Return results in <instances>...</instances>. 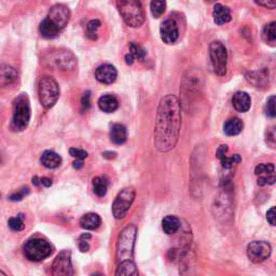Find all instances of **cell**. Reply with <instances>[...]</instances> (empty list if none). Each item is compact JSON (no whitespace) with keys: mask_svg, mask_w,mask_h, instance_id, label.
<instances>
[{"mask_svg":"<svg viewBox=\"0 0 276 276\" xmlns=\"http://www.w3.org/2000/svg\"><path fill=\"white\" fill-rule=\"evenodd\" d=\"M52 274L55 276H70L74 274L71 264V252L63 250L59 253L52 264Z\"/></svg>","mask_w":276,"mask_h":276,"instance_id":"cell-11","label":"cell"},{"mask_svg":"<svg viewBox=\"0 0 276 276\" xmlns=\"http://www.w3.org/2000/svg\"><path fill=\"white\" fill-rule=\"evenodd\" d=\"M121 18L129 27H140L145 22V12L140 0H117Z\"/></svg>","mask_w":276,"mask_h":276,"instance_id":"cell-2","label":"cell"},{"mask_svg":"<svg viewBox=\"0 0 276 276\" xmlns=\"http://www.w3.org/2000/svg\"><path fill=\"white\" fill-rule=\"evenodd\" d=\"M98 107L100 108L101 111L111 113L117 110L119 107V101L113 95L110 94H106V95L101 96L98 99Z\"/></svg>","mask_w":276,"mask_h":276,"instance_id":"cell-20","label":"cell"},{"mask_svg":"<svg viewBox=\"0 0 276 276\" xmlns=\"http://www.w3.org/2000/svg\"><path fill=\"white\" fill-rule=\"evenodd\" d=\"M136 235L137 227L135 224H128L121 231L117 244V259L119 263L125 260H133Z\"/></svg>","mask_w":276,"mask_h":276,"instance_id":"cell-3","label":"cell"},{"mask_svg":"<svg viewBox=\"0 0 276 276\" xmlns=\"http://www.w3.org/2000/svg\"><path fill=\"white\" fill-rule=\"evenodd\" d=\"M69 154L71 157H74L75 159L79 160H84L88 158V152L82 149H78V148H70L69 149Z\"/></svg>","mask_w":276,"mask_h":276,"instance_id":"cell-35","label":"cell"},{"mask_svg":"<svg viewBox=\"0 0 276 276\" xmlns=\"http://www.w3.org/2000/svg\"><path fill=\"white\" fill-rule=\"evenodd\" d=\"M40 162L43 166H45V168L53 170V169H57L62 164V158L61 156L57 155L56 152L47 150L42 154L40 158Z\"/></svg>","mask_w":276,"mask_h":276,"instance_id":"cell-19","label":"cell"},{"mask_svg":"<svg viewBox=\"0 0 276 276\" xmlns=\"http://www.w3.org/2000/svg\"><path fill=\"white\" fill-rule=\"evenodd\" d=\"M101 26L99 20H92L88 23L86 26V36L92 40H95L97 38V31Z\"/></svg>","mask_w":276,"mask_h":276,"instance_id":"cell-31","label":"cell"},{"mask_svg":"<svg viewBox=\"0 0 276 276\" xmlns=\"http://www.w3.org/2000/svg\"><path fill=\"white\" fill-rule=\"evenodd\" d=\"M181 126V107L176 96L169 94L160 101L155 125V147L160 152L175 148Z\"/></svg>","mask_w":276,"mask_h":276,"instance_id":"cell-1","label":"cell"},{"mask_svg":"<svg viewBox=\"0 0 276 276\" xmlns=\"http://www.w3.org/2000/svg\"><path fill=\"white\" fill-rule=\"evenodd\" d=\"M134 61H135L134 56H133L132 54H130V53H128V54L125 55V63H126L127 65H133Z\"/></svg>","mask_w":276,"mask_h":276,"instance_id":"cell-44","label":"cell"},{"mask_svg":"<svg viewBox=\"0 0 276 276\" xmlns=\"http://www.w3.org/2000/svg\"><path fill=\"white\" fill-rule=\"evenodd\" d=\"M136 197V191L133 187L124 188L117 195L112 204V214L115 219H123L132 206Z\"/></svg>","mask_w":276,"mask_h":276,"instance_id":"cell-8","label":"cell"},{"mask_svg":"<svg viewBox=\"0 0 276 276\" xmlns=\"http://www.w3.org/2000/svg\"><path fill=\"white\" fill-rule=\"evenodd\" d=\"M103 156L106 159H114L117 154H115V152H105V154H103Z\"/></svg>","mask_w":276,"mask_h":276,"instance_id":"cell-45","label":"cell"},{"mask_svg":"<svg viewBox=\"0 0 276 276\" xmlns=\"http://www.w3.org/2000/svg\"><path fill=\"white\" fill-rule=\"evenodd\" d=\"M262 38L263 40L268 43V45L274 46L276 41V23L271 22L270 24L264 26L262 31Z\"/></svg>","mask_w":276,"mask_h":276,"instance_id":"cell-27","label":"cell"},{"mask_svg":"<svg viewBox=\"0 0 276 276\" xmlns=\"http://www.w3.org/2000/svg\"><path fill=\"white\" fill-rule=\"evenodd\" d=\"M74 168L76 170H80L83 168V160H79V159H76V161L74 162Z\"/></svg>","mask_w":276,"mask_h":276,"instance_id":"cell-43","label":"cell"},{"mask_svg":"<svg viewBox=\"0 0 276 276\" xmlns=\"http://www.w3.org/2000/svg\"><path fill=\"white\" fill-rule=\"evenodd\" d=\"M180 221L175 216H166L162 220V229L166 234H174L179 230Z\"/></svg>","mask_w":276,"mask_h":276,"instance_id":"cell-25","label":"cell"},{"mask_svg":"<svg viewBox=\"0 0 276 276\" xmlns=\"http://www.w3.org/2000/svg\"><path fill=\"white\" fill-rule=\"evenodd\" d=\"M8 224L11 230L20 232L22 230H24V215L23 214H19L17 217H12L9 219Z\"/></svg>","mask_w":276,"mask_h":276,"instance_id":"cell-32","label":"cell"},{"mask_svg":"<svg viewBox=\"0 0 276 276\" xmlns=\"http://www.w3.org/2000/svg\"><path fill=\"white\" fill-rule=\"evenodd\" d=\"M47 19L52 23L57 30L63 31L67 26L70 19V11L66 6L55 5L50 9Z\"/></svg>","mask_w":276,"mask_h":276,"instance_id":"cell-10","label":"cell"},{"mask_svg":"<svg viewBox=\"0 0 276 276\" xmlns=\"http://www.w3.org/2000/svg\"><path fill=\"white\" fill-rule=\"evenodd\" d=\"M256 4L266 9H275L276 0H255Z\"/></svg>","mask_w":276,"mask_h":276,"instance_id":"cell-39","label":"cell"},{"mask_svg":"<svg viewBox=\"0 0 276 276\" xmlns=\"http://www.w3.org/2000/svg\"><path fill=\"white\" fill-rule=\"evenodd\" d=\"M0 275H6V273L3 272V271H0Z\"/></svg>","mask_w":276,"mask_h":276,"instance_id":"cell-48","label":"cell"},{"mask_svg":"<svg viewBox=\"0 0 276 276\" xmlns=\"http://www.w3.org/2000/svg\"><path fill=\"white\" fill-rule=\"evenodd\" d=\"M255 174L258 176V185L263 187L275 184V168L272 163H262L256 166Z\"/></svg>","mask_w":276,"mask_h":276,"instance_id":"cell-14","label":"cell"},{"mask_svg":"<svg viewBox=\"0 0 276 276\" xmlns=\"http://www.w3.org/2000/svg\"><path fill=\"white\" fill-rule=\"evenodd\" d=\"M39 32H40L42 37L46 39H54L61 33V31L57 30V28L52 23H51V22L47 18L40 23Z\"/></svg>","mask_w":276,"mask_h":276,"instance_id":"cell-22","label":"cell"},{"mask_svg":"<svg viewBox=\"0 0 276 276\" xmlns=\"http://www.w3.org/2000/svg\"><path fill=\"white\" fill-rule=\"evenodd\" d=\"M160 35H161L162 41L166 45L175 43L179 37V31L176 22L172 19L164 21L161 24V27H160Z\"/></svg>","mask_w":276,"mask_h":276,"instance_id":"cell-13","label":"cell"},{"mask_svg":"<svg viewBox=\"0 0 276 276\" xmlns=\"http://www.w3.org/2000/svg\"><path fill=\"white\" fill-rule=\"evenodd\" d=\"M0 163H2V157H0Z\"/></svg>","mask_w":276,"mask_h":276,"instance_id":"cell-49","label":"cell"},{"mask_svg":"<svg viewBox=\"0 0 276 276\" xmlns=\"http://www.w3.org/2000/svg\"><path fill=\"white\" fill-rule=\"evenodd\" d=\"M209 56L212 60L215 74L219 77L226 76L228 69V53L226 47L220 41L212 42L209 46Z\"/></svg>","mask_w":276,"mask_h":276,"instance_id":"cell-7","label":"cell"},{"mask_svg":"<svg viewBox=\"0 0 276 276\" xmlns=\"http://www.w3.org/2000/svg\"><path fill=\"white\" fill-rule=\"evenodd\" d=\"M272 247L264 241H253L247 246V256L253 263H260L271 256Z\"/></svg>","mask_w":276,"mask_h":276,"instance_id":"cell-9","label":"cell"},{"mask_svg":"<svg viewBox=\"0 0 276 276\" xmlns=\"http://www.w3.org/2000/svg\"><path fill=\"white\" fill-rule=\"evenodd\" d=\"M28 193H30V189H28V188H23L21 191L16 192V193H13L12 195H10L9 199L11 201H13V202L21 201V200H23V198L25 197L26 194H28Z\"/></svg>","mask_w":276,"mask_h":276,"instance_id":"cell-38","label":"cell"},{"mask_svg":"<svg viewBox=\"0 0 276 276\" xmlns=\"http://www.w3.org/2000/svg\"><path fill=\"white\" fill-rule=\"evenodd\" d=\"M90 238H91V234H89V233H84L80 236V239H83V241H88V239H90Z\"/></svg>","mask_w":276,"mask_h":276,"instance_id":"cell-46","label":"cell"},{"mask_svg":"<svg viewBox=\"0 0 276 276\" xmlns=\"http://www.w3.org/2000/svg\"><path fill=\"white\" fill-rule=\"evenodd\" d=\"M128 49H129V53L134 56V59L138 60V61H145V57L147 55L146 50H145L140 43L137 42H129L128 45Z\"/></svg>","mask_w":276,"mask_h":276,"instance_id":"cell-30","label":"cell"},{"mask_svg":"<svg viewBox=\"0 0 276 276\" xmlns=\"http://www.w3.org/2000/svg\"><path fill=\"white\" fill-rule=\"evenodd\" d=\"M115 275H125V276H129V275H138V270L135 265V263L133 262V260H125L122 261V262L119 263L117 272H115Z\"/></svg>","mask_w":276,"mask_h":276,"instance_id":"cell-26","label":"cell"},{"mask_svg":"<svg viewBox=\"0 0 276 276\" xmlns=\"http://www.w3.org/2000/svg\"><path fill=\"white\" fill-rule=\"evenodd\" d=\"M93 184V191L97 197H104L107 193L108 189V181L103 177H95L92 181Z\"/></svg>","mask_w":276,"mask_h":276,"instance_id":"cell-28","label":"cell"},{"mask_svg":"<svg viewBox=\"0 0 276 276\" xmlns=\"http://www.w3.org/2000/svg\"><path fill=\"white\" fill-rule=\"evenodd\" d=\"M118 77V71L114 66L110 64H104L95 71V78L100 83L104 84H111L113 83Z\"/></svg>","mask_w":276,"mask_h":276,"instance_id":"cell-15","label":"cell"},{"mask_svg":"<svg viewBox=\"0 0 276 276\" xmlns=\"http://www.w3.org/2000/svg\"><path fill=\"white\" fill-rule=\"evenodd\" d=\"M101 223L100 217L95 213L85 214L81 219H80V226L84 230H95Z\"/></svg>","mask_w":276,"mask_h":276,"instance_id":"cell-21","label":"cell"},{"mask_svg":"<svg viewBox=\"0 0 276 276\" xmlns=\"http://www.w3.org/2000/svg\"><path fill=\"white\" fill-rule=\"evenodd\" d=\"M31 121V106L30 99L25 94L21 95L14 101L13 108V127L17 130H25Z\"/></svg>","mask_w":276,"mask_h":276,"instance_id":"cell-5","label":"cell"},{"mask_svg":"<svg viewBox=\"0 0 276 276\" xmlns=\"http://www.w3.org/2000/svg\"><path fill=\"white\" fill-rule=\"evenodd\" d=\"M127 140V132L124 125L114 124L110 129V141L115 145L124 144Z\"/></svg>","mask_w":276,"mask_h":276,"instance_id":"cell-24","label":"cell"},{"mask_svg":"<svg viewBox=\"0 0 276 276\" xmlns=\"http://www.w3.org/2000/svg\"><path fill=\"white\" fill-rule=\"evenodd\" d=\"M79 248L82 252H86L89 251L90 249V245L88 243V241H83V239H80L79 241Z\"/></svg>","mask_w":276,"mask_h":276,"instance_id":"cell-42","label":"cell"},{"mask_svg":"<svg viewBox=\"0 0 276 276\" xmlns=\"http://www.w3.org/2000/svg\"><path fill=\"white\" fill-rule=\"evenodd\" d=\"M205 2H207V3H213V2H215V0H205Z\"/></svg>","mask_w":276,"mask_h":276,"instance_id":"cell-47","label":"cell"},{"mask_svg":"<svg viewBox=\"0 0 276 276\" xmlns=\"http://www.w3.org/2000/svg\"><path fill=\"white\" fill-rule=\"evenodd\" d=\"M38 95L41 105L46 109L52 108L60 97V86L52 77L45 76L40 79Z\"/></svg>","mask_w":276,"mask_h":276,"instance_id":"cell-4","label":"cell"},{"mask_svg":"<svg viewBox=\"0 0 276 276\" xmlns=\"http://www.w3.org/2000/svg\"><path fill=\"white\" fill-rule=\"evenodd\" d=\"M81 106H82V111H88L91 107V92L88 91L83 94L81 98Z\"/></svg>","mask_w":276,"mask_h":276,"instance_id":"cell-37","label":"cell"},{"mask_svg":"<svg viewBox=\"0 0 276 276\" xmlns=\"http://www.w3.org/2000/svg\"><path fill=\"white\" fill-rule=\"evenodd\" d=\"M266 219L271 226H273V227L275 226V207H272L266 213Z\"/></svg>","mask_w":276,"mask_h":276,"instance_id":"cell-40","label":"cell"},{"mask_svg":"<svg viewBox=\"0 0 276 276\" xmlns=\"http://www.w3.org/2000/svg\"><path fill=\"white\" fill-rule=\"evenodd\" d=\"M244 127L243 121L238 118H231L224 122L223 130L228 136H235L242 132Z\"/></svg>","mask_w":276,"mask_h":276,"instance_id":"cell-23","label":"cell"},{"mask_svg":"<svg viewBox=\"0 0 276 276\" xmlns=\"http://www.w3.org/2000/svg\"><path fill=\"white\" fill-rule=\"evenodd\" d=\"M265 113L268 118H275L276 115V109H275V96L272 95L270 98L267 99L265 104Z\"/></svg>","mask_w":276,"mask_h":276,"instance_id":"cell-34","label":"cell"},{"mask_svg":"<svg viewBox=\"0 0 276 276\" xmlns=\"http://www.w3.org/2000/svg\"><path fill=\"white\" fill-rule=\"evenodd\" d=\"M213 18L217 25H224L229 23L232 19L231 11L228 7L220 4H216L213 11Z\"/></svg>","mask_w":276,"mask_h":276,"instance_id":"cell-18","label":"cell"},{"mask_svg":"<svg viewBox=\"0 0 276 276\" xmlns=\"http://www.w3.org/2000/svg\"><path fill=\"white\" fill-rule=\"evenodd\" d=\"M33 184L35 186H43V187L49 188V187L52 186V180H51L48 177H41V178H39V177L36 176V177L33 178Z\"/></svg>","mask_w":276,"mask_h":276,"instance_id":"cell-36","label":"cell"},{"mask_svg":"<svg viewBox=\"0 0 276 276\" xmlns=\"http://www.w3.org/2000/svg\"><path fill=\"white\" fill-rule=\"evenodd\" d=\"M52 253V246L42 238H33L28 241L24 246V255L34 262H39L45 260Z\"/></svg>","mask_w":276,"mask_h":276,"instance_id":"cell-6","label":"cell"},{"mask_svg":"<svg viewBox=\"0 0 276 276\" xmlns=\"http://www.w3.org/2000/svg\"><path fill=\"white\" fill-rule=\"evenodd\" d=\"M166 9V2L165 0H151L150 10L152 16L156 19L162 17Z\"/></svg>","mask_w":276,"mask_h":276,"instance_id":"cell-29","label":"cell"},{"mask_svg":"<svg viewBox=\"0 0 276 276\" xmlns=\"http://www.w3.org/2000/svg\"><path fill=\"white\" fill-rule=\"evenodd\" d=\"M227 152H228V146H227V145H221V146L219 148H218L216 156H217L218 159H221L223 156L227 155Z\"/></svg>","mask_w":276,"mask_h":276,"instance_id":"cell-41","label":"cell"},{"mask_svg":"<svg viewBox=\"0 0 276 276\" xmlns=\"http://www.w3.org/2000/svg\"><path fill=\"white\" fill-rule=\"evenodd\" d=\"M232 105H233L236 111L244 113L247 112L250 109L251 99L250 96L246 92H236L233 97H232Z\"/></svg>","mask_w":276,"mask_h":276,"instance_id":"cell-16","label":"cell"},{"mask_svg":"<svg viewBox=\"0 0 276 276\" xmlns=\"http://www.w3.org/2000/svg\"><path fill=\"white\" fill-rule=\"evenodd\" d=\"M18 71L9 65H0V88H5L16 81Z\"/></svg>","mask_w":276,"mask_h":276,"instance_id":"cell-17","label":"cell"},{"mask_svg":"<svg viewBox=\"0 0 276 276\" xmlns=\"http://www.w3.org/2000/svg\"><path fill=\"white\" fill-rule=\"evenodd\" d=\"M49 62L59 69L63 70L74 69L77 65L76 57L68 51H57V52L52 54Z\"/></svg>","mask_w":276,"mask_h":276,"instance_id":"cell-12","label":"cell"},{"mask_svg":"<svg viewBox=\"0 0 276 276\" xmlns=\"http://www.w3.org/2000/svg\"><path fill=\"white\" fill-rule=\"evenodd\" d=\"M219 160H220V162H221L222 168H224V169H231L232 166H233L234 164L242 162V158L239 157V155H233V156H231V157H227V155H226V156H223Z\"/></svg>","mask_w":276,"mask_h":276,"instance_id":"cell-33","label":"cell"}]
</instances>
